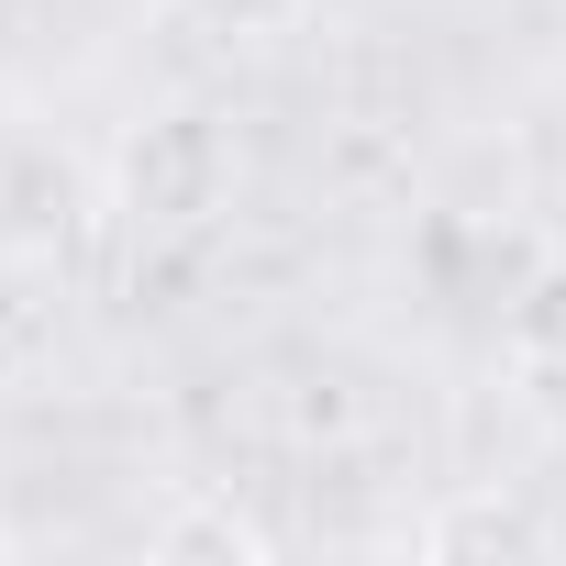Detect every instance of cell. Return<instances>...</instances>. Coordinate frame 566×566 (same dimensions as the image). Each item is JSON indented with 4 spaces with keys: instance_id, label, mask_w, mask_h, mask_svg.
<instances>
[{
    "instance_id": "cell-1",
    "label": "cell",
    "mask_w": 566,
    "mask_h": 566,
    "mask_svg": "<svg viewBox=\"0 0 566 566\" xmlns=\"http://www.w3.org/2000/svg\"><path fill=\"white\" fill-rule=\"evenodd\" d=\"M222 200H233V134H222L200 101L145 112V123L123 134V156H112V211H123L134 233H200Z\"/></svg>"
},
{
    "instance_id": "cell-2",
    "label": "cell",
    "mask_w": 566,
    "mask_h": 566,
    "mask_svg": "<svg viewBox=\"0 0 566 566\" xmlns=\"http://www.w3.org/2000/svg\"><path fill=\"white\" fill-rule=\"evenodd\" d=\"M422 555H544V522L522 500H444L422 522Z\"/></svg>"
},
{
    "instance_id": "cell-3",
    "label": "cell",
    "mask_w": 566,
    "mask_h": 566,
    "mask_svg": "<svg viewBox=\"0 0 566 566\" xmlns=\"http://www.w3.org/2000/svg\"><path fill=\"white\" fill-rule=\"evenodd\" d=\"M156 555H266V533H255L244 511L200 500V511H167V522H156Z\"/></svg>"
},
{
    "instance_id": "cell-4",
    "label": "cell",
    "mask_w": 566,
    "mask_h": 566,
    "mask_svg": "<svg viewBox=\"0 0 566 566\" xmlns=\"http://www.w3.org/2000/svg\"><path fill=\"white\" fill-rule=\"evenodd\" d=\"M511 345L544 356V367H566V266H533V277H522V301H511Z\"/></svg>"
},
{
    "instance_id": "cell-5",
    "label": "cell",
    "mask_w": 566,
    "mask_h": 566,
    "mask_svg": "<svg viewBox=\"0 0 566 566\" xmlns=\"http://www.w3.org/2000/svg\"><path fill=\"white\" fill-rule=\"evenodd\" d=\"M356 422H367V411H356L345 378H301V389H290V433H301V444H312V433L334 444V433H356Z\"/></svg>"
},
{
    "instance_id": "cell-6",
    "label": "cell",
    "mask_w": 566,
    "mask_h": 566,
    "mask_svg": "<svg viewBox=\"0 0 566 566\" xmlns=\"http://www.w3.org/2000/svg\"><path fill=\"white\" fill-rule=\"evenodd\" d=\"M189 12H211L233 45H255V34H290V23H301V0H189Z\"/></svg>"
}]
</instances>
